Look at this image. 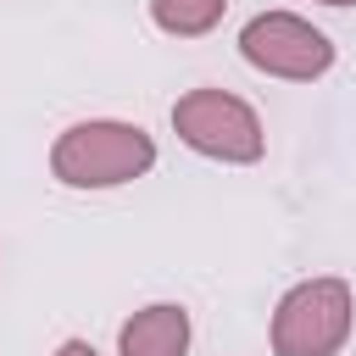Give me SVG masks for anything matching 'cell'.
Here are the masks:
<instances>
[{"label": "cell", "mask_w": 356, "mask_h": 356, "mask_svg": "<svg viewBox=\"0 0 356 356\" xmlns=\"http://www.w3.org/2000/svg\"><path fill=\"white\" fill-rule=\"evenodd\" d=\"M56 356H100V350H95L89 339H61V345H56Z\"/></svg>", "instance_id": "obj_7"}, {"label": "cell", "mask_w": 356, "mask_h": 356, "mask_svg": "<svg viewBox=\"0 0 356 356\" xmlns=\"http://www.w3.org/2000/svg\"><path fill=\"white\" fill-rule=\"evenodd\" d=\"M317 6H339V11H345V6H356V0H317Z\"/></svg>", "instance_id": "obj_8"}, {"label": "cell", "mask_w": 356, "mask_h": 356, "mask_svg": "<svg viewBox=\"0 0 356 356\" xmlns=\"http://www.w3.org/2000/svg\"><path fill=\"white\" fill-rule=\"evenodd\" d=\"M172 134L178 145H189L195 156L206 161H222V167H250L267 156V128L256 117V106L234 89H189L172 100Z\"/></svg>", "instance_id": "obj_3"}, {"label": "cell", "mask_w": 356, "mask_h": 356, "mask_svg": "<svg viewBox=\"0 0 356 356\" xmlns=\"http://www.w3.org/2000/svg\"><path fill=\"white\" fill-rule=\"evenodd\" d=\"M195 323L178 300H150L117 328V356H189Z\"/></svg>", "instance_id": "obj_5"}, {"label": "cell", "mask_w": 356, "mask_h": 356, "mask_svg": "<svg viewBox=\"0 0 356 356\" xmlns=\"http://www.w3.org/2000/svg\"><path fill=\"white\" fill-rule=\"evenodd\" d=\"M239 56L245 67L284 78V83H317L334 67V39L312 28L300 11H256L239 28Z\"/></svg>", "instance_id": "obj_4"}, {"label": "cell", "mask_w": 356, "mask_h": 356, "mask_svg": "<svg viewBox=\"0 0 356 356\" xmlns=\"http://www.w3.org/2000/svg\"><path fill=\"white\" fill-rule=\"evenodd\" d=\"M356 328V295L339 273L300 278L273 306V356H339Z\"/></svg>", "instance_id": "obj_2"}, {"label": "cell", "mask_w": 356, "mask_h": 356, "mask_svg": "<svg viewBox=\"0 0 356 356\" xmlns=\"http://www.w3.org/2000/svg\"><path fill=\"white\" fill-rule=\"evenodd\" d=\"M156 167V139L122 117H83L56 134L50 178L67 189H122Z\"/></svg>", "instance_id": "obj_1"}, {"label": "cell", "mask_w": 356, "mask_h": 356, "mask_svg": "<svg viewBox=\"0 0 356 356\" xmlns=\"http://www.w3.org/2000/svg\"><path fill=\"white\" fill-rule=\"evenodd\" d=\"M150 6V22L167 33V39H200L222 22L228 0H145Z\"/></svg>", "instance_id": "obj_6"}]
</instances>
